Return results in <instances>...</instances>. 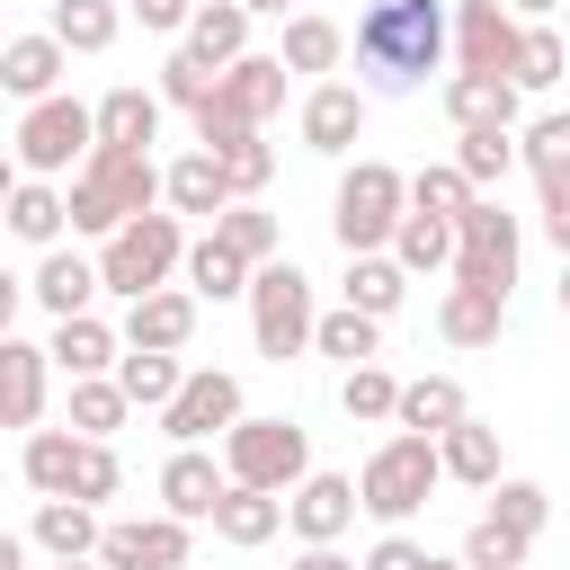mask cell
<instances>
[{
	"label": "cell",
	"mask_w": 570,
	"mask_h": 570,
	"mask_svg": "<svg viewBox=\"0 0 570 570\" xmlns=\"http://www.w3.org/2000/svg\"><path fill=\"white\" fill-rule=\"evenodd\" d=\"M356 71L383 98L428 89V71H445V0H365L356 18Z\"/></svg>",
	"instance_id": "obj_1"
},
{
	"label": "cell",
	"mask_w": 570,
	"mask_h": 570,
	"mask_svg": "<svg viewBox=\"0 0 570 570\" xmlns=\"http://www.w3.org/2000/svg\"><path fill=\"white\" fill-rule=\"evenodd\" d=\"M151 205H160V160L151 151L89 142L80 169L62 178V232H89V240H107L125 214H151Z\"/></svg>",
	"instance_id": "obj_2"
},
{
	"label": "cell",
	"mask_w": 570,
	"mask_h": 570,
	"mask_svg": "<svg viewBox=\"0 0 570 570\" xmlns=\"http://www.w3.org/2000/svg\"><path fill=\"white\" fill-rule=\"evenodd\" d=\"M178 249H187V223L169 214V205H151V214H125L107 240H98V294H151V285H169L178 276Z\"/></svg>",
	"instance_id": "obj_3"
},
{
	"label": "cell",
	"mask_w": 570,
	"mask_h": 570,
	"mask_svg": "<svg viewBox=\"0 0 570 570\" xmlns=\"http://www.w3.org/2000/svg\"><path fill=\"white\" fill-rule=\"evenodd\" d=\"M347 481H356V508H365L374 525H410V517L436 499V481H445V472H436V445H428V436L392 428V436H383Z\"/></svg>",
	"instance_id": "obj_4"
},
{
	"label": "cell",
	"mask_w": 570,
	"mask_h": 570,
	"mask_svg": "<svg viewBox=\"0 0 570 570\" xmlns=\"http://www.w3.org/2000/svg\"><path fill=\"white\" fill-rule=\"evenodd\" d=\"M312 472V428L303 419H258V410H240L232 428H223V481H249V490H294Z\"/></svg>",
	"instance_id": "obj_5"
},
{
	"label": "cell",
	"mask_w": 570,
	"mask_h": 570,
	"mask_svg": "<svg viewBox=\"0 0 570 570\" xmlns=\"http://www.w3.org/2000/svg\"><path fill=\"white\" fill-rule=\"evenodd\" d=\"M240 303H249V338H258V356L267 365H285V356H303L312 347V276L294 267V258H267V267H249V285H240Z\"/></svg>",
	"instance_id": "obj_6"
},
{
	"label": "cell",
	"mask_w": 570,
	"mask_h": 570,
	"mask_svg": "<svg viewBox=\"0 0 570 570\" xmlns=\"http://www.w3.org/2000/svg\"><path fill=\"white\" fill-rule=\"evenodd\" d=\"M517 258H525V223H517L499 196H472V205L454 214V258H445V276L508 294V285H517Z\"/></svg>",
	"instance_id": "obj_7"
},
{
	"label": "cell",
	"mask_w": 570,
	"mask_h": 570,
	"mask_svg": "<svg viewBox=\"0 0 570 570\" xmlns=\"http://www.w3.org/2000/svg\"><path fill=\"white\" fill-rule=\"evenodd\" d=\"M392 223H401V169H392V160H347L338 187H330V232H338V249H347V258H356V249H383Z\"/></svg>",
	"instance_id": "obj_8"
},
{
	"label": "cell",
	"mask_w": 570,
	"mask_h": 570,
	"mask_svg": "<svg viewBox=\"0 0 570 570\" xmlns=\"http://www.w3.org/2000/svg\"><path fill=\"white\" fill-rule=\"evenodd\" d=\"M80 151H89V107H80L71 89H53V98H27V116H18V142H9L18 178H71V169H80Z\"/></svg>",
	"instance_id": "obj_9"
},
{
	"label": "cell",
	"mask_w": 570,
	"mask_h": 570,
	"mask_svg": "<svg viewBox=\"0 0 570 570\" xmlns=\"http://www.w3.org/2000/svg\"><path fill=\"white\" fill-rule=\"evenodd\" d=\"M240 410H249V401H240V374H223V365H187L178 392L160 401V428H169V445H214Z\"/></svg>",
	"instance_id": "obj_10"
},
{
	"label": "cell",
	"mask_w": 570,
	"mask_h": 570,
	"mask_svg": "<svg viewBox=\"0 0 570 570\" xmlns=\"http://www.w3.org/2000/svg\"><path fill=\"white\" fill-rule=\"evenodd\" d=\"M187 552H196V525L178 517H98V543H89L98 570H187Z\"/></svg>",
	"instance_id": "obj_11"
},
{
	"label": "cell",
	"mask_w": 570,
	"mask_h": 570,
	"mask_svg": "<svg viewBox=\"0 0 570 570\" xmlns=\"http://www.w3.org/2000/svg\"><path fill=\"white\" fill-rule=\"evenodd\" d=\"M517 27H525V18H508L499 0H454V9H445V53H454V71H499V80H508Z\"/></svg>",
	"instance_id": "obj_12"
},
{
	"label": "cell",
	"mask_w": 570,
	"mask_h": 570,
	"mask_svg": "<svg viewBox=\"0 0 570 570\" xmlns=\"http://www.w3.org/2000/svg\"><path fill=\"white\" fill-rule=\"evenodd\" d=\"M347 525H356V481L312 463V472L285 490V534H294V543H347Z\"/></svg>",
	"instance_id": "obj_13"
},
{
	"label": "cell",
	"mask_w": 570,
	"mask_h": 570,
	"mask_svg": "<svg viewBox=\"0 0 570 570\" xmlns=\"http://www.w3.org/2000/svg\"><path fill=\"white\" fill-rule=\"evenodd\" d=\"M294 134H303V151L347 160V151H356V134H365V89H356V80H312V89H303Z\"/></svg>",
	"instance_id": "obj_14"
},
{
	"label": "cell",
	"mask_w": 570,
	"mask_h": 570,
	"mask_svg": "<svg viewBox=\"0 0 570 570\" xmlns=\"http://www.w3.org/2000/svg\"><path fill=\"white\" fill-rule=\"evenodd\" d=\"M214 107H223L232 125L285 116V62H276V53H232V62L214 71Z\"/></svg>",
	"instance_id": "obj_15"
},
{
	"label": "cell",
	"mask_w": 570,
	"mask_h": 570,
	"mask_svg": "<svg viewBox=\"0 0 570 570\" xmlns=\"http://www.w3.org/2000/svg\"><path fill=\"white\" fill-rule=\"evenodd\" d=\"M187 338H196V294H187V285H151V294H134L125 321H116V347H160V356H178Z\"/></svg>",
	"instance_id": "obj_16"
},
{
	"label": "cell",
	"mask_w": 570,
	"mask_h": 570,
	"mask_svg": "<svg viewBox=\"0 0 570 570\" xmlns=\"http://www.w3.org/2000/svg\"><path fill=\"white\" fill-rule=\"evenodd\" d=\"M45 392H53L45 338H18V330H0V428H36V419H45Z\"/></svg>",
	"instance_id": "obj_17"
},
{
	"label": "cell",
	"mask_w": 570,
	"mask_h": 570,
	"mask_svg": "<svg viewBox=\"0 0 570 570\" xmlns=\"http://www.w3.org/2000/svg\"><path fill=\"white\" fill-rule=\"evenodd\" d=\"M27 303H36L45 321H62V312H98V267H89V258H80L71 240H53V249H36Z\"/></svg>",
	"instance_id": "obj_18"
},
{
	"label": "cell",
	"mask_w": 570,
	"mask_h": 570,
	"mask_svg": "<svg viewBox=\"0 0 570 570\" xmlns=\"http://www.w3.org/2000/svg\"><path fill=\"white\" fill-rule=\"evenodd\" d=\"M214 499H223V463H214V445H169V463H160V517L205 525Z\"/></svg>",
	"instance_id": "obj_19"
},
{
	"label": "cell",
	"mask_w": 570,
	"mask_h": 570,
	"mask_svg": "<svg viewBox=\"0 0 570 570\" xmlns=\"http://www.w3.org/2000/svg\"><path fill=\"white\" fill-rule=\"evenodd\" d=\"M205 525H214L232 552H258V543L285 534V499H276V490H249V481H223V499L205 508Z\"/></svg>",
	"instance_id": "obj_20"
},
{
	"label": "cell",
	"mask_w": 570,
	"mask_h": 570,
	"mask_svg": "<svg viewBox=\"0 0 570 570\" xmlns=\"http://www.w3.org/2000/svg\"><path fill=\"white\" fill-rule=\"evenodd\" d=\"M276 62H285V80H330V71L347 62V27H338V18H321V9H294V18H285Z\"/></svg>",
	"instance_id": "obj_21"
},
{
	"label": "cell",
	"mask_w": 570,
	"mask_h": 570,
	"mask_svg": "<svg viewBox=\"0 0 570 570\" xmlns=\"http://www.w3.org/2000/svg\"><path fill=\"white\" fill-rule=\"evenodd\" d=\"M89 142H116V151H151V142H160V98H151V89H134V80H116V89L89 107Z\"/></svg>",
	"instance_id": "obj_22"
},
{
	"label": "cell",
	"mask_w": 570,
	"mask_h": 570,
	"mask_svg": "<svg viewBox=\"0 0 570 570\" xmlns=\"http://www.w3.org/2000/svg\"><path fill=\"white\" fill-rule=\"evenodd\" d=\"M499 330H508V294H490V285H445L436 294V338L445 347H499Z\"/></svg>",
	"instance_id": "obj_23"
},
{
	"label": "cell",
	"mask_w": 570,
	"mask_h": 570,
	"mask_svg": "<svg viewBox=\"0 0 570 570\" xmlns=\"http://www.w3.org/2000/svg\"><path fill=\"white\" fill-rule=\"evenodd\" d=\"M428 445H436V472H445V481H463V490H490V481H499V428H490V419L463 410V419L436 428Z\"/></svg>",
	"instance_id": "obj_24"
},
{
	"label": "cell",
	"mask_w": 570,
	"mask_h": 570,
	"mask_svg": "<svg viewBox=\"0 0 570 570\" xmlns=\"http://www.w3.org/2000/svg\"><path fill=\"white\" fill-rule=\"evenodd\" d=\"M62 71H71V53L36 27V36H0V89L27 107V98H53L62 89Z\"/></svg>",
	"instance_id": "obj_25"
},
{
	"label": "cell",
	"mask_w": 570,
	"mask_h": 570,
	"mask_svg": "<svg viewBox=\"0 0 570 570\" xmlns=\"http://www.w3.org/2000/svg\"><path fill=\"white\" fill-rule=\"evenodd\" d=\"M561 71H570V45L552 36V18H525L517 27V53H508V89L517 98H552Z\"/></svg>",
	"instance_id": "obj_26"
},
{
	"label": "cell",
	"mask_w": 570,
	"mask_h": 570,
	"mask_svg": "<svg viewBox=\"0 0 570 570\" xmlns=\"http://www.w3.org/2000/svg\"><path fill=\"white\" fill-rule=\"evenodd\" d=\"M205 232H214V240H223L240 267H267V258H285V223H276L258 196H232V205H223Z\"/></svg>",
	"instance_id": "obj_27"
},
{
	"label": "cell",
	"mask_w": 570,
	"mask_h": 570,
	"mask_svg": "<svg viewBox=\"0 0 570 570\" xmlns=\"http://www.w3.org/2000/svg\"><path fill=\"white\" fill-rule=\"evenodd\" d=\"M45 365H53V374H107V365H116V321H98V312H62L53 338H45Z\"/></svg>",
	"instance_id": "obj_28"
},
{
	"label": "cell",
	"mask_w": 570,
	"mask_h": 570,
	"mask_svg": "<svg viewBox=\"0 0 570 570\" xmlns=\"http://www.w3.org/2000/svg\"><path fill=\"white\" fill-rule=\"evenodd\" d=\"M472 410V392L454 383V374H410L401 392H392V428H410V436H436V428H454Z\"/></svg>",
	"instance_id": "obj_29"
},
{
	"label": "cell",
	"mask_w": 570,
	"mask_h": 570,
	"mask_svg": "<svg viewBox=\"0 0 570 570\" xmlns=\"http://www.w3.org/2000/svg\"><path fill=\"white\" fill-rule=\"evenodd\" d=\"M178 36H187V53H196L205 71H223L232 53H249V9H240V0H196Z\"/></svg>",
	"instance_id": "obj_30"
},
{
	"label": "cell",
	"mask_w": 570,
	"mask_h": 570,
	"mask_svg": "<svg viewBox=\"0 0 570 570\" xmlns=\"http://www.w3.org/2000/svg\"><path fill=\"white\" fill-rule=\"evenodd\" d=\"M445 125L463 134V125H517V89L499 80V71H445Z\"/></svg>",
	"instance_id": "obj_31"
},
{
	"label": "cell",
	"mask_w": 570,
	"mask_h": 570,
	"mask_svg": "<svg viewBox=\"0 0 570 570\" xmlns=\"http://www.w3.org/2000/svg\"><path fill=\"white\" fill-rule=\"evenodd\" d=\"M160 205H169L178 223H187V214H205V223H214V214L232 205V187H223V169H214V151H178V160L160 169Z\"/></svg>",
	"instance_id": "obj_32"
},
{
	"label": "cell",
	"mask_w": 570,
	"mask_h": 570,
	"mask_svg": "<svg viewBox=\"0 0 570 570\" xmlns=\"http://www.w3.org/2000/svg\"><path fill=\"white\" fill-rule=\"evenodd\" d=\"M338 303H347V312H365V321H392V312L410 303V276H401L383 249H356V258H347V276H338Z\"/></svg>",
	"instance_id": "obj_33"
},
{
	"label": "cell",
	"mask_w": 570,
	"mask_h": 570,
	"mask_svg": "<svg viewBox=\"0 0 570 570\" xmlns=\"http://www.w3.org/2000/svg\"><path fill=\"white\" fill-rule=\"evenodd\" d=\"M383 258H392L401 276H445V258H454V223H436V214H410V205H401V223H392Z\"/></svg>",
	"instance_id": "obj_34"
},
{
	"label": "cell",
	"mask_w": 570,
	"mask_h": 570,
	"mask_svg": "<svg viewBox=\"0 0 570 570\" xmlns=\"http://www.w3.org/2000/svg\"><path fill=\"white\" fill-rule=\"evenodd\" d=\"M0 223H9V240L53 249V240H62V178H18L9 205H0Z\"/></svg>",
	"instance_id": "obj_35"
},
{
	"label": "cell",
	"mask_w": 570,
	"mask_h": 570,
	"mask_svg": "<svg viewBox=\"0 0 570 570\" xmlns=\"http://www.w3.org/2000/svg\"><path fill=\"white\" fill-rule=\"evenodd\" d=\"M45 36H53L62 53H107V45L125 36V9H116V0H53V9H45Z\"/></svg>",
	"instance_id": "obj_36"
},
{
	"label": "cell",
	"mask_w": 570,
	"mask_h": 570,
	"mask_svg": "<svg viewBox=\"0 0 570 570\" xmlns=\"http://www.w3.org/2000/svg\"><path fill=\"white\" fill-rule=\"evenodd\" d=\"M27 543H36L45 561H80V552L98 543V508H80V499H36Z\"/></svg>",
	"instance_id": "obj_37"
},
{
	"label": "cell",
	"mask_w": 570,
	"mask_h": 570,
	"mask_svg": "<svg viewBox=\"0 0 570 570\" xmlns=\"http://www.w3.org/2000/svg\"><path fill=\"white\" fill-rule=\"evenodd\" d=\"M508 134H517V125H463V134H454V169H463L472 196H490V187L517 169V142H508Z\"/></svg>",
	"instance_id": "obj_38"
},
{
	"label": "cell",
	"mask_w": 570,
	"mask_h": 570,
	"mask_svg": "<svg viewBox=\"0 0 570 570\" xmlns=\"http://www.w3.org/2000/svg\"><path fill=\"white\" fill-rule=\"evenodd\" d=\"M178 276H187V294H196V303H232V294L249 285V267H240V258H232V249H223L214 232L178 249Z\"/></svg>",
	"instance_id": "obj_39"
},
{
	"label": "cell",
	"mask_w": 570,
	"mask_h": 570,
	"mask_svg": "<svg viewBox=\"0 0 570 570\" xmlns=\"http://www.w3.org/2000/svg\"><path fill=\"white\" fill-rule=\"evenodd\" d=\"M107 374H116V392H125L134 410H160V401L178 392V374H187V365H178V356H160V347H116V365H107Z\"/></svg>",
	"instance_id": "obj_40"
},
{
	"label": "cell",
	"mask_w": 570,
	"mask_h": 570,
	"mask_svg": "<svg viewBox=\"0 0 570 570\" xmlns=\"http://www.w3.org/2000/svg\"><path fill=\"white\" fill-rule=\"evenodd\" d=\"M481 499H490L481 517H499V525H508V534H525V543L552 525V490H543V481H517V472H499Z\"/></svg>",
	"instance_id": "obj_41"
},
{
	"label": "cell",
	"mask_w": 570,
	"mask_h": 570,
	"mask_svg": "<svg viewBox=\"0 0 570 570\" xmlns=\"http://www.w3.org/2000/svg\"><path fill=\"white\" fill-rule=\"evenodd\" d=\"M312 347L321 356H338V365H365V356H383V321H365V312H312Z\"/></svg>",
	"instance_id": "obj_42"
},
{
	"label": "cell",
	"mask_w": 570,
	"mask_h": 570,
	"mask_svg": "<svg viewBox=\"0 0 570 570\" xmlns=\"http://www.w3.org/2000/svg\"><path fill=\"white\" fill-rule=\"evenodd\" d=\"M392 392H401V374H392V365H374V356L338 374V410H347L356 428H392Z\"/></svg>",
	"instance_id": "obj_43"
},
{
	"label": "cell",
	"mask_w": 570,
	"mask_h": 570,
	"mask_svg": "<svg viewBox=\"0 0 570 570\" xmlns=\"http://www.w3.org/2000/svg\"><path fill=\"white\" fill-rule=\"evenodd\" d=\"M134 419V401L116 392V374H71V436H116Z\"/></svg>",
	"instance_id": "obj_44"
},
{
	"label": "cell",
	"mask_w": 570,
	"mask_h": 570,
	"mask_svg": "<svg viewBox=\"0 0 570 570\" xmlns=\"http://www.w3.org/2000/svg\"><path fill=\"white\" fill-rule=\"evenodd\" d=\"M125 490V463H116V445L107 436H80L71 445V481H62V499H80V508H107Z\"/></svg>",
	"instance_id": "obj_45"
},
{
	"label": "cell",
	"mask_w": 570,
	"mask_h": 570,
	"mask_svg": "<svg viewBox=\"0 0 570 570\" xmlns=\"http://www.w3.org/2000/svg\"><path fill=\"white\" fill-rule=\"evenodd\" d=\"M508 142H517V160H525L534 178H570V116H561V107H543V116L517 125Z\"/></svg>",
	"instance_id": "obj_46"
},
{
	"label": "cell",
	"mask_w": 570,
	"mask_h": 570,
	"mask_svg": "<svg viewBox=\"0 0 570 570\" xmlns=\"http://www.w3.org/2000/svg\"><path fill=\"white\" fill-rule=\"evenodd\" d=\"M401 205H410V214L454 223V214L472 205V187H463V169H454V160H428V169H410V178H401Z\"/></svg>",
	"instance_id": "obj_47"
},
{
	"label": "cell",
	"mask_w": 570,
	"mask_h": 570,
	"mask_svg": "<svg viewBox=\"0 0 570 570\" xmlns=\"http://www.w3.org/2000/svg\"><path fill=\"white\" fill-rule=\"evenodd\" d=\"M71 428H27V454H18V472H27V490L36 499H62V481H71Z\"/></svg>",
	"instance_id": "obj_48"
},
{
	"label": "cell",
	"mask_w": 570,
	"mask_h": 570,
	"mask_svg": "<svg viewBox=\"0 0 570 570\" xmlns=\"http://www.w3.org/2000/svg\"><path fill=\"white\" fill-rule=\"evenodd\" d=\"M454 561H463V570H525V561H534V543H525V534H508L499 517H472V525H463V543H454Z\"/></svg>",
	"instance_id": "obj_49"
},
{
	"label": "cell",
	"mask_w": 570,
	"mask_h": 570,
	"mask_svg": "<svg viewBox=\"0 0 570 570\" xmlns=\"http://www.w3.org/2000/svg\"><path fill=\"white\" fill-rule=\"evenodd\" d=\"M214 169H223L232 196H258V187L276 178V151H267V134H232V142L214 151Z\"/></svg>",
	"instance_id": "obj_50"
},
{
	"label": "cell",
	"mask_w": 570,
	"mask_h": 570,
	"mask_svg": "<svg viewBox=\"0 0 570 570\" xmlns=\"http://www.w3.org/2000/svg\"><path fill=\"white\" fill-rule=\"evenodd\" d=\"M151 98H160V107H187V116H196V107L214 98V71H205V62H196V53L178 45V53L160 62V89H151Z\"/></svg>",
	"instance_id": "obj_51"
},
{
	"label": "cell",
	"mask_w": 570,
	"mask_h": 570,
	"mask_svg": "<svg viewBox=\"0 0 570 570\" xmlns=\"http://www.w3.org/2000/svg\"><path fill=\"white\" fill-rule=\"evenodd\" d=\"M419 561H428V543H419L410 525H383V534L365 543V561H356V570H419Z\"/></svg>",
	"instance_id": "obj_52"
},
{
	"label": "cell",
	"mask_w": 570,
	"mask_h": 570,
	"mask_svg": "<svg viewBox=\"0 0 570 570\" xmlns=\"http://www.w3.org/2000/svg\"><path fill=\"white\" fill-rule=\"evenodd\" d=\"M534 223L552 249H570V178H534Z\"/></svg>",
	"instance_id": "obj_53"
},
{
	"label": "cell",
	"mask_w": 570,
	"mask_h": 570,
	"mask_svg": "<svg viewBox=\"0 0 570 570\" xmlns=\"http://www.w3.org/2000/svg\"><path fill=\"white\" fill-rule=\"evenodd\" d=\"M187 9H196V0H134V18H142L151 36H178V27H187Z\"/></svg>",
	"instance_id": "obj_54"
},
{
	"label": "cell",
	"mask_w": 570,
	"mask_h": 570,
	"mask_svg": "<svg viewBox=\"0 0 570 570\" xmlns=\"http://www.w3.org/2000/svg\"><path fill=\"white\" fill-rule=\"evenodd\" d=\"M285 570H356V561H347V552H338V543H303V552H294V561H285Z\"/></svg>",
	"instance_id": "obj_55"
},
{
	"label": "cell",
	"mask_w": 570,
	"mask_h": 570,
	"mask_svg": "<svg viewBox=\"0 0 570 570\" xmlns=\"http://www.w3.org/2000/svg\"><path fill=\"white\" fill-rule=\"evenodd\" d=\"M18 303H27V276L0 267V330H18Z\"/></svg>",
	"instance_id": "obj_56"
},
{
	"label": "cell",
	"mask_w": 570,
	"mask_h": 570,
	"mask_svg": "<svg viewBox=\"0 0 570 570\" xmlns=\"http://www.w3.org/2000/svg\"><path fill=\"white\" fill-rule=\"evenodd\" d=\"M0 570H27V534H9V525H0Z\"/></svg>",
	"instance_id": "obj_57"
},
{
	"label": "cell",
	"mask_w": 570,
	"mask_h": 570,
	"mask_svg": "<svg viewBox=\"0 0 570 570\" xmlns=\"http://www.w3.org/2000/svg\"><path fill=\"white\" fill-rule=\"evenodd\" d=\"M240 9H249V18H294L303 0H240Z\"/></svg>",
	"instance_id": "obj_58"
},
{
	"label": "cell",
	"mask_w": 570,
	"mask_h": 570,
	"mask_svg": "<svg viewBox=\"0 0 570 570\" xmlns=\"http://www.w3.org/2000/svg\"><path fill=\"white\" fill-rule=\"evenodd\" d=\"M499 9H508V18H552L561 0H499Z\"/></svg>",
	"instance_id": "obj_59"
},
{
	"label": "cell",
	"mask_w": 570,
	"mask_h": 570,
	"mask_svg": "<svg viewBox=\"0 0 570 570\" xmlns=\"http://www.w3.org/2000/svg\"><path fill=\"white\" fill-rule=\"evenodd\" d=\"M9 187H18V160H9V151H0V205H9Z\"/></svg>",
	"instance_id": "obj_60"
},
{
	"label": "cell",
	"mask_w": 570,
	"mask_h": 570,
	"mask_svg": "<svg viewBox=\"0 0 570 570\" xmlns=\"http://www.w3.org/2000/svg\"><path fill=\"white\" fill-rule=\"evenodd\" d=\"M419 570H463V561H454V552H428V561H419Z\"/></svg>",
	"instance_id": "obj_61"
},
{
	"label": "cell",
	"mask_w": 570,
	"mask_h": 570,
	"mask_svg": "<svg viewBox=\"0 0 570 570\" xmlns=\"http://www.w3.org/2000/svg\"><path fill=\"white\" fill-rule=\"evenodd\" d=\"M53 570H98V561H89V552H80V561H53Z\"/></svg>",
	"instance_id": "obj_62"
}]
</instances>
